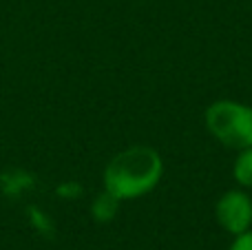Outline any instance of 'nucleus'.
I'll list each match as a JSON object with an SVG mask.
<instances>
[{
  "label": "nucleus",
  "mask_w": 252,
  "mask_h": 250,
  "mask_svg": "<svg viewBox=\"0 0 252 250\" xmlns=\"http://www.w3.org/2000/svg\"><path fill=\"white\" fill-rule=\"evenodd\" d=\"M161 177V159L148 146H133L115 155L104 171V190L113 197L135 199L155 188Z\"/></svg>",
  "instance_id": "1"
},
{
  "label": "nucleus",
  "mask_w": 252,
  "mask_h": 250,
  "mask_svg": "<svg viewBox=\"0 0 252 250\" xmlns=\"http://www.w3.org/2000/svg\"><path fill=\"white\" fill-rule=\"evenodd\" d=\"M206 124L210 133L230 149L252 146V109L239 102H215L206 111Z\"/></svg>",
  "instance_id": "2"
},
{
  "label": "nucleus",
  "mask_w": 252,
  "mask_h": 250,
  "mask_svg": "<svg viewBox=\"0 0 252 250\" xmlns=\"http://www.w3.org/2000/svg\"><path fill=\"white\" fill-rule=\"evenodd\" d=\"M217 219L228 233L241 235L252 224V202L246 193L230 190L217 204Z\"/></svg>",
  "instance_id": "3"
},
{
  "label": "nucleus",
  "mask_w": 252,
  "mask_h": 250,
  "mask_svg": "<svg viewBox=\"0 0 252 250\" xmlns=\"http://www.w3.org/2000/svg\"><path fill=\"white\" fill-rule=\"evenodd\" d=\"M118 204L120 199L113 197L111 193H102L100 197L93 202V217H95L97 221H109L115 217V213H118Z\"/></svg>",
  "instance_id": "4"
},
{
  "label": "nucleus",
  "mask_w": 252,
  "mask_h": 250,
  "mask_svg": "<svg viewBox=\"0 0 252 250\" xmlns=\"http://www.w3.org/2000/svg\"><path fill=\"white\" fill-rule=\"evenodd\" d=\"M235 177L239 184L252 186V146L244 149V153L239 155V159L235 164Z\"/></svg>",
  "instance_id": "5"
},
{
  "label": "nucleus",
  "mask_w": 252,
  "mask_h": 250,
  "mask_svg": "<svg viewBox=\"0 0 252 250\" xmlns=\"http://www.w3.org/2000/svg\"><path fill=\"white\" fill-rule=\"evenodd\" d=\"M230 250H252V233H241L237 235V242L230 246Z\"/></svg>",
  "instance_id": "6"
}]
</instances>
